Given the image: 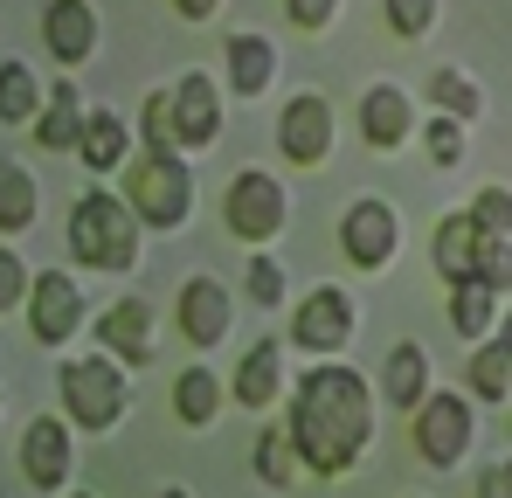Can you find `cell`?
<instances>
[{"label":"cell","mask_w":512,"mask_h":498,"mask_svg":"<svg viewBox=\"0 0 512 498\" xmlns=\"http://www.w3.org/2000/svg\"><path fill=\"white\" fill-rule=\"evenodd\" d=\"M125 201L139 208L146 229H187V215H194V166H187V146L146 139V146L125 160Z\"/></svg>","instance_id":"7a4b0ae2"},{"label":"cell","mask_w":512,"mask_h":498,"mask_svg":"<svg viewBox=\"0 0 512 498\" xmlns=\"http://www.w3.org/2000/svg\"><path fill=\"white\" fill-rule=\"evenodd\" d=\"M222 395H229V388H222L215 367H187V374L173 381V415H180L187 429H208V422L222 415Z\"/></svg>","instance_id":"cb8c5ba5"},{"label":"cell","mask_w":512,"mask_h":498,"mask_svg":"<svg viewBox=\"0 0 512 498\" xmlns=\"http://www.w3.org/2000/svg\"><path fill=\"white\" fill-rule=\"evenodd\" d=\"M409 132H416V97L402 83H374L360 97V139L374 153H395V146H409Z\"/></svg>","instance_id":"9a60e30c"},{"label":"cell","mask_w":512,"mask_h":498,"mask_svg":"<svg viewBox=\"0 0 512 498\" xmlns=\"http://www.w3.org/2000/svg\"><path fill=\"white\" fill-rule=\"evenodd\" d=\"M478 249H485V229H478V215L464 208V215H443V229H436V243H429V263H436L443 284H457V277L478 270Z\"/></svg>","instance_id":"ffe728a7"},{"label":"cell","mask_w":512,"mask_h":498,"mask_svg":"<svg viewBox=\"0 0 512 498\" xmlns=\"http://www.w3.org/2000/svg\"><path fill=\"white\" fill-rule=\"evenodd\" d=\"M139 236H146V222H139V208L125 194H111V187H84L77 194V208H70V256L84 270H132L139 263Z\"/></svg>","instance_id":"3957f363"},{"label":"cell","mask_w":512,"mask_h":498,"mask_svg":"<svg viewBox=\"0 0 512 498\" xmlns=\"http://www.w3.org/2000/svg\"><path fill=\"white\" fill-rule=\"evenodd\" d=\"M173 319H180V339L222 346V339H229V319H236V298H229L222 277H187L180 298H173Z\"/></svg>","instance_id":"4fadbf2b"},{"label":"cell","mask_w":512,"mask_h":498,"mask_svg":"<svg viewBox=\"0 0 512 498\" xmlns=\"http://www.w3.org/2000/svg\"><path fill=\"white\" fill-rule=\"evenodd\" d=\"M277 153L291 166H319L333 153V104H326L319 90L284 97V111H277Z\"/></svg>","instance_id":"ba28073f"},{"label":"cell","mask_w":512,"mask_h":498,"mask_svg":"<svg viewBox=\"0 0 512 498\" xmlns=\"http://www.w3.org/2000/svg\"><path fill=\"white\" fill-rule=\"evenodd\" d=\"M353 326H360V305L346 298L340 284H319V291L298 305V319H291V339H298L305 353H319V360H326V353H340L346 339H353Z\"/></svg>","instance_id":"8fae6325"},{"label":"cell","mask_w":512,"mask_h":498,"mask_svg":"<svg viewBox=\"0 0 512 498\" xmlns=\"http://www.w3.org/2000/svg\"><path fill=\"white\" fill-rule=\"evenodd\" d=\"M284 395V339H256L236 367V402L243 409H270Z\"/></svg>","instance_id":"44dd1931"},{"label":"cell","mask_w":512,"mask_h":498,"mask_svg":"<svg viewBox=\"0 0 512 498\" xmlns=\"http://www.w3.org/2000/svg\"><path fill=\"white\" fill-rule=\"evenodd\" d=\"M471 277H485L499 298L512 291V236H485V249H478V270Z\"/></svg>","instance_id":"d6a6232c"},{"label":"cell","mask_w":512,"mask_h":498,"mask_svg":"<svg viewBox=\"0 0 512 498\" xmlns=\"http://www.w3.org/2000/svg\"><path fill=\"white\" fill-rule=\"evenodd\" d=\"M298 471H305V457H298V443H291V429H263V436H256V478L284 492V485H291Z\"/></svg>","instance_id":"83f0119b"},{"label":"cell","mask_w":512,"mask_h":498,"mask_svg":"<svg viewBox=\"0 0 512 498\" xmlns=\"http://www.w3.org/2000/svg\"><path fill=\"white\" fill-rule=\"evenodd\" d=\"M21 478L35 492H63L77 478V443H70V422L63 415H35L28 436H21Z\"/></svg>","instance_id":"9c48e42d"},{"label":"cell","mask_w":512,"mask_h":498,"mask_svg":"<svg viewBox=\"0 0 512 498\" xmlns=\"http://www.w3.org/2000/svg\"><path fill=\"white\" fill-rule=\"evenodd\" d=\"M284 429H291V443H298V457H305L312 478H340V471L360 464V450L374 436V395H367V381L353 367L319 360L312 374H298Z\"/></svg>","instance_id":"6da1fadb"},{"label":"cell","mask_w":512,"mask_h":498,"mask_svg":"<svg viewBox=\"0 0 512 498\" xmlns=\"http://www.w3.org/2000/svg\"><path fill=\"white\" fill-rule=\"evenodd\" d=\"M499 346L512 353V312H499Z\"/></svg>","instance_id":"f35d334b"},{"label":"cell","mask_w":512,"mask_h":498,"mask_svg":"<svg viewBox=\"0 0 512 498\" xmlns=\"http://www.w3.org/2000/svg\"><path fill=\"white\" fill-rule=\"evenodd\" d=\"M450 326H457V339H492L499 332V291L485 277H457L450 284Z\"/></svg>","instance_id":"603a6c76"},{"label":"cell","mask_w":512,"mask_h":498,"mask_svg":"<svg viewBox=\"0 0 512 498\" xmlns=\"http://www.w3.org/2000/svg\"><path fill=\"white\" fill-rule=\"evenodd\" d=\"M97 346H104V353H118L125 367H146V360L160 353L153 305H146V298H118V305H104V319H97Z\"/></svg>","instance_id":"5bb4252c"},{"label":"cell","mask_w":512,"mask_h":498,"mask_svg":"<svg viewBox=\"0 0 512 498\" xmlns=\"http://www.w3.org/2000/svg\"><path fill=\"white\" fill-rule=\"evenodd\" d=\"M340 249L353 270H388L395 249H402V215L381 201V194H360L340 215Z\"/></svg>","instance_id":"52a82bcc"},{"label":"cell","mask_w":512,"mask_h":498,"mask_svg":"<svg viewBox=\"0 0 512 498\" xmlns=\"http://www.w3.org/2000/svg\"><path fill=\"white\" fill-rule=\"evenodd\" d=\"M222 222H229V236L236 243H277L284 229H291V194H284V180L277 173H263V166H250V173H236L229 180V194H222Z\"/></svg>","instance_id":"5b68a950"},{"label":"cell","mask_w":512,"mask_h":498,"mask_svg":"<svg viewBox=\"0 0 512 498\" xmlns=\"http://www.w3.org/2000/svg\"><path fill=\"white\" fill-rule=\"evenodd\" d=\"M167 97H173V132H180L187 153L222 139V83L208 70H187L180 83H167Z\"/></svg>","instance_id":"7c38bea8"},{"label":"cell","mask_w":512,"mask_h":498,"mask_svg":"<svg viewBox=\"0 0 512 498\" xmlns=\"http://www.w3.org/2000/svg\"><path fill=\"white\" fill-rule=\"evenodd\" d=\"M471 443H478V409H471V395L429 388L423 402H416V450H423V464L429 471H450L457 457H471Z\"/></svg>","instance_id":"8992f818"},{"label":"cell","mask_w":512,"mask_h":498,"mask_svg":"<svg viewBox=\"0 0 512 498\" xmlns=\"http://www.w3.org/2000/svg\"><path fill=\"white\" fill-rule=\"evenodd\" d=\"M243 284H250V298L263 305V312L291 298V284H284V263H277L270 249H256V256H250V270H243Z\"/></svg>","instance_id":"f546056e"},{"label":"cell","mask_w":512,"mask_h":498,"mask_svg":"<svg viewBox=\"0 0 512 498\" xmlns=\"http://www.w3.org/2000/svg\"><path fill=\"white\" fill-rule=\"evenodd\" d=\"M56 388H63V409H70V422H77V429H111L118 415L132 409V388H125V367H118V353L63 360Z\"/></svg>","instance_id":"277c9868"},{"label":"cell","mask_w":512,"mask_h":498,"mask_svg":"<svg viewBox=\"0 0 512 498\" xmlns=\"http://www.w3.org/2000/svg\"><path fill=\"white\" fill-rule=\"evenodd\" d=\"M84 111H90V104H84V90H77V83L63 77L56 90H49V97H42V118L28 125V132H35V146H42V153H77Z\"/></svg>","instance_id":"d6986e66"},{"label":"cell","mask_w":512,"mask_h":498,"mask_svg":"<svg viewBox=\"0 0 512 498\" xmlns=\"http://www.w3.org/2000/svg\"><path fill=\"white\" fill-rule=\"evenodd\" d=\"M35 215H42V187H35V173L14 166V160H0V229L21 236Z\"/></svg>","instance_id":"4316f807"},{"label":"cell","mask_w":512,"mask_h":498,"mask_svg":"<svg viewBox=\"0 0 512 498\" xmlns=\"http://www.w3.org/2000/svg\"><path fill=\"white\" fill-rule=\"evenodd\" d=\"M381 395H388L395 409H409V415H416V402L429 395V353L416 339L388 346V360H381Z\"/></svg>","instance_id":"7402d4cb"},{"label":"cell","mask_w":512,"mask_h":498,"mask_svg":"<svg viewBox=\"0 0 512 498\" xmlns=\"http://www.w3.org/2000/svg\"><path fill=\"white\" fill-rule=\"evenodd\" d=\"M471 215H478L485 236H512V187H485V194L471 201Z\"/></svg>","instance_id":"836d02e7"},{"label":"cell","mask_w":512,"mask_h":498,"mask_svg":"<svg viewBox=\"0 0 512 498\" xmlns=\"http://www.w3.org/2000/svg\"><path fill=\"white\" fill-rule=\"evenodd\" d=\"M423 146H429V160H436V166H464V146H471V139H464V118L436 111V118L423 125Z\"/></svg>","instance_id":"4dcf8cb0"},{"label":"cell","mask_w":512,"mask_h":498,"mask_svg":"<svg viewBox=\"0 0 512 498\" xmlns=\"http://www.w3.org/2000/svg\"><path fill=\"white\" fill-rule=\"evenodd\" d=\"M28 326L42 346H63L70 332H84V284L70 270H35V291H28Z\"/></svg>","instance_id":"30bf717a"},{"label":"cell","mask_w":512,"mask_h":498,"mask_svg":"<svg viewBox=\"0 0 512 498\" xmlns=\"http://www.w3.org/2000/svg\"><path fill=\"white\" fill-rule=\"evenodd\" d=\"M284 14H291V28H333V14H340V0H284Z\"/></svg>","instance_id":"d590c367"},{"label":"cell","mask_w":512,"mask_h":498,"mask_svg":"<svg viewBox=\"0 0 512 498\" xmlns=\"http://www.w3.org/2000/svg\"><path fill=\"white\" fill-rule=\"evenodd\" d=\"M77 160L84 173H125L132 160V125H125V111H111V104H90L84 111V132H77Z\"/></svg>","instance_id":"e0dca14e"},{"label":"cell","mask_w":512,"mask_h":498,"mask_svg":"<svg viewBox=\"0 0 512 498\" xmlns=\"http://www.w3.org/2000/svg\"><path fill=\"white\" fill-rule=\"evenodd\" d=\"M222 77H229L236 97H263L270 77H277V49H270V35H256V28L229 35V42H222Z\"/></svg>","instance_id":"ac0fdd59"},{"label":"cell","mask_w":512,"mask_h":498,"mask_svg":"<svg viewBox=\"0 0 512 498\" xmlns=\"http://www.w3.org/2000/svg\"><path fill=\"white\" fill-rule=\"evenodd\" d=\"M478 492H485V498H512V457H506V464H492V471L478 478Z\"/></svg>","instance_id":"8d00e7d4"},{"label":"cell","mask_w":512,"mask_h":498,"mask_svg":"<svg viewBox=\"0 0 512 498\" xmlns=\"http://www.w3.org/2000/svg\"><path fill=\"white\" fill-rule=\"evenodd\" d=\"M436 14H443V0H388V28L402 42H423L429 28H436Z\"/></svg>","instance_id":"1f68e13d"},{"label":"cell","mask_w":512,"mask_h":498,"mask_svg":"<svg viewBox=\"0 0 512 498\" xmlns=\"http://www.w3.org/2000/svg\"><path fill=\"white\" fill-rule=\"evenodd\" d=\"M464 388H471V402H512V353L499 339H478V353L464 367Z\"/></svg>","instance_id":"484cf974"},{"label":"cell","mask_w":512,"mask_h":498,"mask_svg":"<svg viewBox=\"0 0 512 498\" xmlns=\"http://www.w3.org/2000/svg\"><path fill=\"white\" fill-rule=\"evenodd\" d=\"M28 291H35V270H28L14 249H0V312H14Z\"/></svg>","instance_id":"e575fe53"},{"label":"cell","mask_w":512,"mask_h":498,"mask_svg":"<svg viewBox=\"0 0 512 498\" xmlns=\"http://www.w3.org/2000/svg\"><path fill=\"white\" fill-rule=\"evenodd\" d=\"M173 7H180V14H187V21H208V14H215V7H222V0H173Z\"/></svg>","instance_id":"74e56055"},{"label":"cell","mask_w":512,"mask_h":498,"mask_svg":"<svg viewBox=\"0 0 512 498\" xmlns=\"http://www.w3.org/2000/svg\"><path fill=\"white\" fill-rule=\"evenodd\" d=\"M42 42H49V56L63 63V70H77L97 56V7L90 0H49L42 7Z\"/></svg>","instance_id":"2e32d148"},{"label":"cell","mask_w":512,"mask_h":498,"mask_svg":"<svg viewBox=\"0 0 512 498\" xmlns=\"http://www.w3.org/2000/svg\"><path fill=\"white\" fill-rule=\"evenodd\" d=\"M429 104L436 111H450V118H485V90H478V77H464V70H436L429 77Z\"/></svg>","instance_id":"f1b7e54d"},{"label":"cell","mask_w":512,"mask_h":498,"mask_svg":"<svg viewBox=\"0 0 512 498\" xmlns=\"http://www.w3.org/2000/svg\"><path fill=\"white\" fill-rule=\"evenodd\" d=\"M42 83H35V70L21 63V56H7L0 63V125H35L42 118Z\"/></svg>","instance_id":"d4e9b609"}]
</instances>
